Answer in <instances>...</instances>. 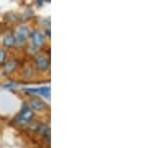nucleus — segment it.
I'll use <instances>...</instances> for the list:
<instances>
[{
  "instance_id": "10",
  "label": "nucleus",
  "mask_w": 150,
  "mask_h": 148,
  "mask_svg": "<svg viewBox=\"0 0 150 148\" xmlns=\"http://www.w3.org/2000/svg\"><path fill=\"white\" fill-rule=\"evenodd\" d=\"M5 56H6V52L4 50H1L0 51V63H3L4 59H5Z\"/></svg>"
},
{
  "instance_id": "5",
  "label": "nucleus",
  "mask_w": 150,
  "mask_h": 148,
  "mask_svg": "<svg viewBox=\"0 0 150 148\" xmlns=\"http://www.w3.org/2000/svg\"><path fill=\"white\" fill-rule=\"evenodd\" d=\"M27 91L31 92V93H39L46 98H50V88L48 86L41 87V88H29L27 89Z\"/></svg>"
},
{
  "instance_id": "3",
  "label": "nucleus",
  "mask_w": 150,
  "mask_h": 148,
  "mask_svg": "<svg viewBox=\"0 0 150 148\" xmlns=\"http://www.w3.org/2000/svg\"><path fill=\"white\" fill-rule=\"evenodd\" d=\"M31 39H32V42L34 46L36 47H40V46L43 45L44 43V38H43L42 34L39 32V31H34V32L31 34Z\"/></svg>"
},
{
  "instance_id": "7",
  "label": "nucleus",
  "mask_w": 150,
  "mask_h": 148,
  "mask_svg": "<svg viewBox=\"0 0 150 148\" xmlns=\"http://www.w3.org/2000/svg\"><path fill=\"white\" fill-rule=\"evenodd\" d=\"M38 132L41 133L43 136L49 137V135H50V128H49V126L46 125V124H41L39 127H38Z\"/></svg>"
},
{
  "instance_id": "8",
  "label": "nucleus",
  "mask_w": 150,
  "mask_h": 148,
  "mask_svg": "<svg viewBox=\"0 0 150 148\" xmlns=\"http://www.w3.org/2000/svg\"><path fill=\"white\" fill-rule=\"evenodd\" d=\"M15 42H16L15 37L12 36V35H7L3 38V44L5 46H8V47L13 46L14 44H15Z\"/></svg>"
},
{
  "instance_id": "1",
  "label": "nucleus",
  "mask_w": 150,
  "mask_h": 148,
  "mask_svg": "<svg viewBox=\"0 0 150 148\" xmlns=\"http://www.w3.org/2000/svg\"><path fill=\"white\" fill-rule=\"evenodd\" d=\"M32 117H33V112L27 106H24L22 110L20 111V113H19L17 121L20 124H26V123H28L29 121L32 119Z\"/></svg>"
},
{
  "instance_id": "2",
  "label": "nucleus",
  "mask_w": 150,
  "mask_h": 148,
  "mask_svg": "<svg viewBox=\"0 0 150 148\" xmlns=\"http://www.w3.org/2000/svg\"><path fill=\"white\" fill-rule=\"evenodd\" d=\"M36 66L38 67V69L44 71V70L48 69V67H49V60H48L47 57L40 55L36 59Z\"/></svg>"
},
{
  "instance_id": "9",
  "label": "nucleus",
  "mask_w": 150,
  "mask_h": 148,
  "mask_svg": "<svg viewBox=\"0 0 150 148\" xmlns=\"http://www.w3.org/2000/svg\"><path fill=\"white\" fill-rule=\"evenodd\" d=\"M15 67H16V62L14 61V60H10V61H8L6 63L5 70L7 72H12L14 69H15Z\"/></svg>"
},
{
  "instance_id": "6",
  "label": "nucleus",
  "mask_w": 150,
  "mask_h": 148,
  "mask_svg": "<svg viewBox=\"0 0 150 148\" xmlns=\"http://www.w3.org/2000/svg\"><path fill=\"white\" fill-rule=\"evenodd\" d=\"M28 35H29L28 29L26 27H20L18 29L17 33H16V36H17V38H16V39H17V41H23V40H25L26 38L28 37Z\"/></svg>"
},
{
  "instance_id": "4",
  "label": "nucleus",
  "mask_w": 150,
  "mask_h": 148,
  "mask_svg": "<svg viewBox=\"0 0 150 148\" xmlns=\"http://www.w3.org/2000/svg\"><path fill=\"white\" fill-rule=\"evenodd\" d=\"M30 105L34 110H37V111H40V110H43L45 107H46V104L43 102L40 98H37V97H34L30 100Z\"/></svg>"
}]
</instances>
